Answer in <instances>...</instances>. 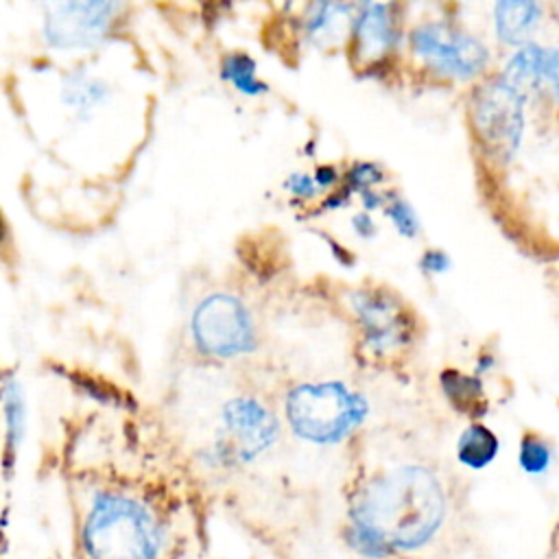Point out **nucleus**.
<instances>
[{"label":"nucleus","instance_id":"nucleus-1","mask_svg":"<svg viewBox=\"0 0 559 559\" xmlns=\"http://www.w3.org/2000/svg\"><path fill=\"white\" fill-rule=\"evenodd\" d=\"M443 515L441 483L419 465L380 474L360 491L352 509L356 537L378 550H411L426 544Z\"/></svg>","mask_w":559,"mask_h":559},{"label":"nucleus","instance_id":"nucleus-2","mask_svg":"<svg viewBox=\"0 0 559 559\" xmlns=\"http://www.w3.org/2000/svg\"><path fill=\"white\" fill-rule=\"evenodd\" d=\"M367 413L365 395L338 380L304 382L286 395V419L293 432L321 445L349 437L365 421Z\"/></svg>","mask_w":559,"mask_h":559},{"label":"nucleus","instance_id":"nucleus-3","mask_svg":"<svg viewBox=\"0 0 559 559\" xmlns=\"http://www.w3.org/2000/svg\"><path fill=\"white\" fill-rule=\"evenodd\" d=\"M83 542L92 559H157L162 548L153 515L140 502L116 493L96 498Z\"/></svg>","mask_w":559,"mask_h":559},{"label":"nucleus","instance_id":"nucleus-4","mask_svg":"<svg viewBox=\"0 0 559 559\" xmlns=\"http://www.w3.org/2000/svg\"><path fill=\"white\" fill-rule=\"evenodd\" d=\"M469 120L485 157L511 162L524 133V92L502 74L480 83L469 98Z\"/></svg>","mask_w":559,"mask_h":559},{"label":"nucleus","instance_id":"nucleus-5","mask_svg":"<svg viewBox=\"0 0 559 559\" xmlns=\"http://www.w3.org/2000/svg\"><path fill=\"white\" fill-rule=\"evenodd\" d=\"M190 334L197 349L212 358H236L255 349L251 312L229 293H214L197 304Z\"/></svg>","mask_w":559,"mask_h":559},{"label":"nucleus","instance_id":"nucleus-6","mask_svg":"<svg viewBox=\"0 0 559 559\" xmlns=\"http://www.w3.org/2000/svg\"><path fill=\"white\" fill-rule=\"evenodd\" d=\"M413 55L435 74L467 81L485 72L489 66L487 46L443 20L421 22L411 31Z\"/></svg>","mask_w":559,"mask_h":559},{"label":"nucleus","instance_id":"nucleus-7","mask_svg":"<svg viewBox=\"0 0 559 559\" xmlns=\"http://www.w3.org/2000/svg\"><path fill=\"white\" fill-rule=\"evenodd\" d=\"M349 304L369 352L384 356L411 343L413 319L395 293L384 286H360L352 290Z\"/></svg>","mask_w":559,"mask_h":559},{"label":"nucleus","instance_id":"nucleus-8","mask_svg":"<svg viewBox=\"0 0 559 559\" xmlns=\"http://www.w3.org/2000/svg\"><path fill=\"white\" fill-rule=\"evenodd\" d=\"M116 2H52L44 13V37L55 48H85L96 44L111 26Z\"/></svg>","mask_w":559,"mask_h":559},{"label":"nucleus","instance_id":"nucleus-9","mask_svg":"<svg viewBox=\"0 0 559 559\" xmlns=\"http://www.w3.org/2000/svg\"><path fill=\"white\" fill-rule=\"evenodd\" d=\"M280 435L275 415L255 397H234L221 413V439L240 461L266 452Z\"/></svg>","mask_w":559,"mask_h":559},{"label":"nucleus","instance_id":"nucleus-10","mask_svg":"<svg viewBox=\"0 0 559 559\" xmlns=\"http://www.w3.org/2000/svg\"><path fill=\"white\" fill-rule=\"evenodd\" d=\"M393 4L362 2L356 4L352 22V57L358 66H373L382 61L397 44L400 33L393 15Z\"/></svg>","mask_w":559,"mask_h":559},{"label":"nucleus","instance_id":"nucleus-11","mask_svg":"<svg viewBox=\"0 0 559 559\" xmlns=\"http://www.w3.org/2000/svg\"><path fill=\"white\" fill-rule=\"evenodd\" d=\"M502 76L522 92L546 83L559 103V48L526 44L509 59Z\"/></svg>","mask_w":559,"mask_h":559},{"label":"nucleus","instance_id":"nucleus-12","mask_svg":"<svg viewBox=\"0 0 559 559\" xmlns=\"http://www.w3.org/2000/svg\"><path fill=\"white\" fill-rule=\"evenodd\" d=\"M354 4L347 2H314L304 13V35L314 46L336 44L352 31Z\"/></svg>","mask_w":559,"mask_h":559},{"label":"nucleus","instance_id":"nucleus-13","mask_svg":"<svg viewBox=\"0 0 559 559\" xmlns=\"http://www.w3.org/2000/svg\"><path fill=\"white\" fill-rule=\"evenodd\" d=\"M542 4L539 2H522V0H502L493 7V24L500 41L509 46H522L531 39L542 22Z\"/></svg>","mask_w":559,"mask_h":559},{"label":"nucleus","instance_id":"nucleus-14","mask_svg":"<svg viewBox=\"0 0 559 559\" xmlns=\"http://www.w3.org/2000/svg\"><path fill=\"white\" fill-rule=\"evenodd\" d=\"M441 391L448 402L463 415L478 419L487 413V397L483 391V382L476 376L463 373L459 369H443L439 376Z\"/></svg>","mask_w":559,"mask_h":559},{"label":"nucleus","instance_id":"nucleus-15","mask_svg":"<svg viewBox=\"0 0 559 559\" xmlns=\"http://www.w3.org/2000/svg\"><path fill=\"white\" fill-rule=\"evenodd\" d=\"M109 92H111L109 85L100 76L76 70L66 76L63 87H61V98L81 118H85L109 98Z\"/></svg>","mask_w":559,"mask_h":559},{"label":"nucleus","instance_id":"nucleus-16","mask_svg":"<svg viewBox=\"0 0 559 559\" xmlns=\"http://www.w3.org/2000/svg\"><path fill=\"white\" fill-rule=\"evenodd\" d=\"M498 450H500V441L496 432L478 421L469 424L456 441L459 461L472 469L487 467L496 459Z\"/></svg>","mask_w":559,"mask_h":559},{"label":"nucleus","instance_id":"nucleus-17","mask_svg":"<svg viewBox=\"0 0 559 559\" xmlns=\"http://www.w3.org/2000/svg\"><path fill=\"white\" fill-rule=\"evenodd\" d=\"M221 76L245 96H260L266 92V83L258 79V63L249 52H227L221 61Z\"/></svg>","mask_w":559,"mask_h":559},{"label":"nucleus","instance_id":"nucleus-18","mask_svg":"<svg viewBox=\"0 0 559 559\" xmlns=\"http://www.w3.org/2000/svg\"><path fill=\"white\" fill-rule=\"evenodd\" d=\"M2 400H4V417H7V450H9V456H13V450L17 448L24 435V424H26V406H24V395L17 380L4 378Z\"/></svg>","mask_w":559,"mask_h":559},{"label":"nucleus","instance_id":"nucleus-19","mask_svg":"<svg viewBox=\"0 0 559 559\" xmlns=\"http://www.w3.org/2000/svg\"><path fill=\"white\" fill-rule=\"evenodd\" d=\"M518 461L526 474H531V476L544 474L552 463V448L542 435L526 432L520 441Z\"/></svg>","mask_w":559,"mask_h":559},{"label":"nucleus","instance_id":"nucleus-20","mask_svg":"<svg viewBox=\"0 0 559 559\" xmlns=\"http://www.w3.org/2000/svg\"><path fill=\"white\" fill-rule=\"evenodd\" d=\"M384 214L389 216V221L402 236H406V238L419 236L421 221H419L415 207L402 194H397V192L384 194Z\"/></svg>","mask_w":559,"mask_h":559},{"label":"nucleus","instance_id":"nucleus-21","mask_svg":"<svg viewBox=\"0 0 559 559\" xmlns=\"http://www.w3.org/2000/svg\"><path fill=\"white\" fill-rule=\"evenodd\" d=\"M380 181H384V170L376 162H354L345 175V190L360 194L365 190H373Z\"/></svg>","mask_w":559,"mask_h":559},{"label":"nucleus","instance_id":"nucleus-22","mask_svg":"<svg viewBox=\"0 0 559 559\" xmlns=\"http://www.w3.org/2000/svg\"><path fill=\"white\" fill-rule=\"evenodd\" d=\"M286 188L297 199H314L319 192H323L314 177L306 173H290L286 179Z\"/></svg>","mask_w":559,"mask_h":559},{"label":"nucleus","instance_id":"nucleus-23","mask_svg":"<svg viewBox=\"0 0 559 559\" xmlns=\"http://www.w3.org/2000/svg\"><path fill=\"white\" fill-rule=\"evenodd\" d=\"M450 255L443 249H426L419 258V269L428 275H441L450 269Z\"/></svg>","mask_w":559,"mask_h":559},{"label":"nucleus","instance_id":"nucleus-24","mask_svg":"<svg viewBox=\"0 0 559 559\" xmlns=\"http://www.w3.org/2000/svg\"><path fill=\"white\" fill-rule=\"evenodd\" d=\"M352 227H354V231H356L360 238H373L376 231H378V227H376L371 214L365 212V210H362V212H356V214L352 216Z\"/></svg>","mask_w":559,"mask_h":559},{"label":"nucleus","instance_id":"nucleus-25","mask_svg":"<svg viewBox=\"0 0 559 559\" xmlns=\"http://www.w3.org/2000/svg\"><path fill=\"white\" fill-rule=\"evenodd\" d=\"M314 181L325 192V190H330L338 181V173H336V168L332 164H321V166L314 168Z\"/></svg>","mask_w":559,"mask_h":559},{"label":"nucleus","instance_id":"nucleus-26","mask_svg":"<svg viewBox=\"0 0 559 559\" xmlns=\"http://www.w3.org/2000/svg\"><path fill=\"white\" fill-rule=\"evenodd\" d=\"M360 199H362L365 212H371V210H376V207L384 205V197H382V194H378L376 190H365V192H360Z\"/></svg>","mask_w":559,"mask_h":559}]
</instances>
